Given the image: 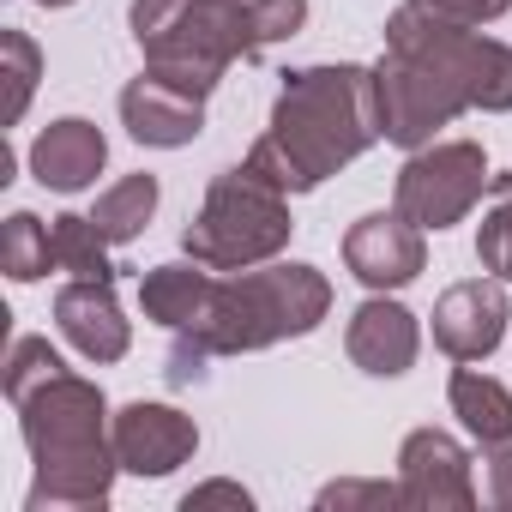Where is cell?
Wrapping results in <instances>:
<instances>
[{
    "label": "cell",
    "instance_id": "cell-1",
    "mask_svg": "<svg viewBox=\"0 0 512 512\" xmlns=\"http://www.w3.org/2000/svg\"><path fill=\"white\" fill-rule=\"evenodd\" d=\"M380 97L374 67L332 61L284 73V91L272 103V127L253 139L247 163L284 193H314L326 175L356 163L368 145H380Z\"/></svg>",
    "mask_w": 512,
    "mask_h": 512
},
{
    "label": "cell",
    "instance_id": "cell-2",
    "mask_svg": "<svg viewBox=\"0 0 512 512\" xmlns=\"http://www.w3.org/2000/svg\"><path fill=\"white\" fill-rule=\"evenodd\" d=\"M13 410H19L31 464H37L25 512H91V506H109L121 458H115V434H109L115 416H109L103 386L79 380L73 368H55L37 386H25L13 398Z\"/></svg>",
    "mask_w": 512,
    "mask_h": 512
},
{
    "label": "cell",
    "instance_id": "cell-3",
    "mask_svg": "<svg viewBox=\"0 0 512 512\" xmlns=\"http://www.w3.org/2000/svg\"><path fill=\"white\" fill-rule=\"evenodd\" d=\"M326 314H332L326 272H314L302 260H266V266L217 278L205 314L181 332L199 338L211 356H253L284 338H308Z\"/></svg>",
    "mask_w": 512,
    "mask_h": 512
},
{
    "label": "cell",
    "instance_id": "cell-4",
    "mask_svg": "<svg viewBox=\"0 0 512 512\" xmlns=\"http://www.w3.org/2000/svg\"><path fill=\"white\" fill-rule=\"evenodd\" d=\"M290 193L272 187L247 157L235 169H223L211 187H205V205L199 217L187 223L181 247L187 260L211 266V272H247V266H266L290 247Z\"/></svg>",
    "mask_w": 512,
    "mask_h": 512
},
{
    "label": "cell",
    "instance_id": "cell-5",
    "mask_svg": "<svg viewBox=\"0 0 512 512\" xmlns=\"http://www.w3.org/2000/svg\"><path fill=\"white\" fill-rule=\"evenodd\" d=\"M139 55H145V73H157L163 85L211 97L235 61H253L260 49H253L241 0H187L169 25L139 37Z\"/></svg>",
    "mask_w": 512,
    "mask_h": 512
},
{
    "label": "cell",
    "instance_id": "cell-6",
    "mask_svg": "<svg viewBox=\"0 0 512 512\" xmlns=\"http://www.w3.org/2000/svg\"><path fill=\"white\" fill-rule=\"evenodd\" d=\"M386 49H404V55H434L470 109H488V115H506L512 109V49L494 43V37H476V25H458L446 19L428 0H404V7L386 19Z\"/></svg>",
    "mask_w": 512,
    "mask_h": 512
},
{
    "label": "cell",
    "instance_id": "cell-7",
    "mask_svg": "<svg viewBox=\"0 0 512 512\" xmlns=\"http://www.w3.org/2000/svg\"><path fill=\"white\" fill-rule=\"evenodd\" d=\"M374 97H380V133L404 151L434 145V133L470 109L458 79L434 55H404V49H386V61L374 67Z\"/></svg>",
    "mask_w": 512,
    "mask_h": 512
},
{
    "label": "cell",
    "instance_id": "cell-8",
    "mask_svg": "<svg viewBox=\"0 0 512 512\" xmlns=\"http://www.w3.org/2000/svg\"><path fill=\"white\" fill-rule=\"evenodd\" d=\"M488 157L476 139H446V145H422L404 157L392 205L416 223V229H452L476 211V199L488 193Z\"/></svg>",
    "mask_w": 512,
    "mask_h": 512
},
{
    "label": "cell",
    "instance_id": "cell-9",
    "mask_svg": "<svg viewBox=\"0 0 512 512\" xmlns=\"http://www.w3.org/2000/svg\"><path fill=\"white\" fill-rule=\"evenodd\" d=\"M398 494L416 512H470V506H482L476 458L446 428H416L398 446Z\"/></svg>",
    "mask_w": 512,
    "mask_h": 512
},
{
    "label": "cell",
    "instance_id": "cell-10",
    "mask_svg": "<svg viewBox=\"0 0 512 512\" xmlns=\"http://www.w3.org/2000/svg\"><path fill=\"white\" fill-rule=\"evenodd\" d=\"M344 266L368 290H404L428 266V241H422V229L398 205L392 211H368V217H356L344 229Z\"/></svg>",
    "mask_w": 512,
    "mask_h": 512
},
{
    "label": "cell",
    "instance_id": "cell-11",
    "mask_svg": "<svg viewBox=\"0 0 512 512\" xmlns=\"http://www.w3.org/2000/svg\"><path fill=\"white\" fill-rule=\"evenodd\" d=\"M109 434H115L121 470H133V476H169V470H181V464L199 452L193 416H181L175 404H157V398L121 404L115 422H109Z\"/></svg>",
    "mask_w": 512,
    "mask_h": 512
},
{
    "label": "cell",
    "instance_id": "cell-12",
    "mask_svg": "<svg viewBox=\"0 0 512 512\" xmlns=\"http://www.w3.org/2000/svg\"><path fill=\"white\" fill-rule=\"evenodd\" d=\"M506 278H464L434 302V344L452 362H488L506 338Z\"/></svg>",
    "mask_w": 512,
    "mask_h": 512
},
{
    "label": "cell",
    "instance_id": "cell-13",
    "mask_svg": "<svg viewBox=\"0 0 512 512\" xmlns=\"http://www.w3.org/2000/svg\"><path fill=\"white\" fill-rule=\"evenodd\" d=\"M55 326L61 338L85 356V362H121L127 344H133V326L115 302V278H73L61 296H55Z\"/></svg>",
    "mask_w": 512,
    "mask_h": 512
},
{
    "label": "cell",
    "instance_id": "cell-14",
    "mask_svg": "<svg viewBox=\"0 0 512 512\" xmlns=\"http://www.w3.org/2000/svg\"><path fill=\"white\" fill-rule=\"evenodd\" d=\"M344 350L362 374L374 380H398L416 368V350H422V332H416V314L404 302H392L386 290H374L356 314H350V332H344Z\"/></svg>",
    "mask_w": 512,
    "mask_h": 512
},
{
    "label": "cell",
    "instance_id": "cell-15",
    "mask_svg": "<svg viewBox=\"0 0 512 512\" xmlns=\"http://www.w3.org/2000/svg\"><path fill=\"white\" fill-rule=\"evenodd\" d=\"M121 127L139 139V145H157V151H181L205 133V97L193 91H175L163 85L157 73H139L127 91H121Z\"/></svg>",
    "mask_w": 512,
    "mask_h": 512
},
{
    "label": "cell",
    "instance_id": "cell-16",
    "mask_svg": "<svg viewBox=\"0 0 512 512\" xmlns=\"http://www.w3.org/2000/svg\"><path fill=\"white\" fill-rule=\"evenodd\" d=\"M109 163V139L85 115H61L31 139V175L55 193H85Z\"/></svg>",
    "mask_w": 512,
    "mask_h": 512
},
{
    "label": "cell",
    "instance_id": "cell-17",
    "mask_svg": "<svg viewBox=\"0 0 512 512\" xmlns=\"http://www.w3.org/2000/svg\"><path fill=\"white\" fill-rule=\"evenodd\" d=\"M211 284H217L211 266H199V260H169V266H151V272L139 278V308H145V320L181 332V326H193V320L205 314Z\"/></svg>",
    "mask_w": 512,
    "mask_h": 512
},
{
    "label": "cell",
    "instance_id": "cell-18",
    "mask_svg": "<svg viewBox=\"0 0 512 512\" xmlns=\"http://www.w3.org/2000/svg\"><path fill=\"white\" fill-rule=\"evenodd\" d=\"M446 404H452V416L464 422L470 440H482V446L512 440V392H506L494 374H482V368H458L452 386H446Z\"/></svg>",
    "mask_w": 512,
    "mask_h": 512
},
{
    "label": "cell",
    "instance_id": "cell-19",
    "mask_svg": "<svg viewBox=\"0 0 512 512\" xmlns=\"http://www.w3.org/2000/svg\"><path fill=\"white\" fill-rule=\"evenodd\" d=\"M157 199H163V187H157V175H121L103 199H97V229L121 247V241H133V235H145V223L157 217Z\"/></svg>",
    "mask_w": 512,
    "mask_h": 512
},
{
    "label": "cell",
    "instance_id": "cell-20",
    "mask_svg": "<svg viewBox=\"0 0 512 512\" xmlns=\"http://www.w3.org/2000/svg\"><path fill=\"white\" fill-rule=\"evenodd\" d=\"M49 241H55V266L73 272V278H115L109 266V235L97 229V217H79V211H61L49 223Z\"/></svg>",
    "mask_w": 512,
    "mask_h": 512
},
{
    "label": "cell",
    "instance_id": "cell-21",
    "mask_svg": "<svg viewBox=\"0 0 512 512\" xmlns=\"http://www.w3.org/2000/svg\"><path fill=\"white\" fill-rule=\"evenodd\" d=\"M49 266H55V241H49L43 217L13 211L7 229H0V272H7L13 284H37Z\"/></svg>",
    "mask_w": 512,
    "mask_h": 512
},
{
    "label": "cell",
    "instance_id": "cell-22",
    "mask_svg": "<svg viewBox=\"0 0 512 512\" xmlns=\"http://www.w3.org/2000/svg\"><path fill=\"white\" fill-rule=\"evenodd\" d=\"M0 79H7V109H0V127H19L31 97H37V79H43V49L25 37V31H0Z\"/></svg>",
    "mask_w": 512,
    "mask_h": 512
},
{
    "label": "cell",
    "instance_id": "cell-23",
    "mask_svg": "<svg viewBox=\"0 0 512 512\" xmlns=\"http://www.w3.org/2000/svg\"><path fill=\"white\" fill-rule=\"evenodd\" d=\"M488 193H494V205H488V217L476 229V260H482V272L512 284V169L494 175Z\"/></svg>",
    "mask_w": 512,
    "mask_h": 512
},
{
    "label": "cell",
    "instance_id": "cell-24",
    "mask_svg": "<svg viewBox=\"0 0 512 512\" xmlns=\"http://www.w3.org/2000/svg\"><path fill=\"white\" fill-rule=\"evenodd\" d=\"M241 7H247V31H253V49L290 43V37L308 25V0H241Z\"/></svg>",
    "mask_w": 512,
    "mask_h": 512
},
{
    "label": "cell",
    "instance_id": "cell-25",
    "mask_svg": "<svg viewBox=\"0 0 512 512\" xmlns=\"http://www.w3.org/2000/svg\"><path fill=\"white\" fill-rule=\"evenodd\" d=\"M476 494L494 512H512V440L482 446V470H476Z\"/></svg>",
    "mask_w": 512,
    "mask_h": 512
},
{
    "label": "cell",
    "instance_id": "cell-26",
    "mask_svg": "<svg viewBox=\"0 0 512 512\" xmlns=\"http://www.w3.org/2000/svg\"><path fill=\"white\" fill-rule=\"evenodd\" d=\"M320 506L332 512H344V506H404V494H398V482H332V488H320Z\"/></svg>",
    "mask_w": 512,
    "mask_h": 512
},
{
    "label": "cell",
    "instance_id": "cell-27",
    "mask_svg": "<svg viewBox=\"0 0 512 512\" xmlns=\"http://www.w3.org/2000/svg\"><path fill=\"white\" fill-rule=\"evenodd\" d=\"M205 362H211V350L199 338L175 332V344H169V386H199L205 380Z\"/></svg>",
    "mask_w": 512,
    "mask_h": 512
},
{
    "label": "cell",
    "instance_id": "cell-28",
    "mask_svg": "<svg viewBox=\"0 0 512 512\" xmlns=\"http://www.w3.org/2000/svg\"><path fill=\"white\" fill-rule=\"evenodd\" d=\"M205 506H235V512H247L253 494H247L241 482H199V488L181 494V512H205Z\"/></svg>",
    "mask_w": 512,
    "mask_h": 512
},
{
    "label": "cell",
    "instance_id": "cell-29",
    "mask_svg": "<svg viewBox=\"0 0 512 512\" xmlns=\"http://www.w3.org/2000/svg\"><path fill=\"white\" fill-rule=\"evenodd\" d=\"M428 7H440V13L458 19V25H494L512 0H428Z\"/></svg>",
    "mask_w": 512,
    "mask_h": 512
},
{
    "label": "cell",
    "instance_id": "cell-30",
    "mask_svg": "<svg viewBox=\"0 0 512 512\" xmlns=\"http://www.w3.org/2000/svg\"><path fill=\"white\" fill-rule=\"evenodd\" d=\"M181 7H187V0H133V7H127V25H133V37H151V31L169 25Z\"/></svg>",
    "mask_w": 512,
    "mask_h": 512
},
{
    "label": "cell",
    "instance_id": "cell-31",
    "mask_svg": "<svg viewBox=\"0 0 512 512\" xmlns=\"http://www.w3.org/2000/svg\"><path fill=\"white\" fill-rule=\"evenodd\" d=\"M37 7H73V0H37Z\"/></svg>",
    "mask_w": 512,
    "mask_h": 512
}]
</instances>
